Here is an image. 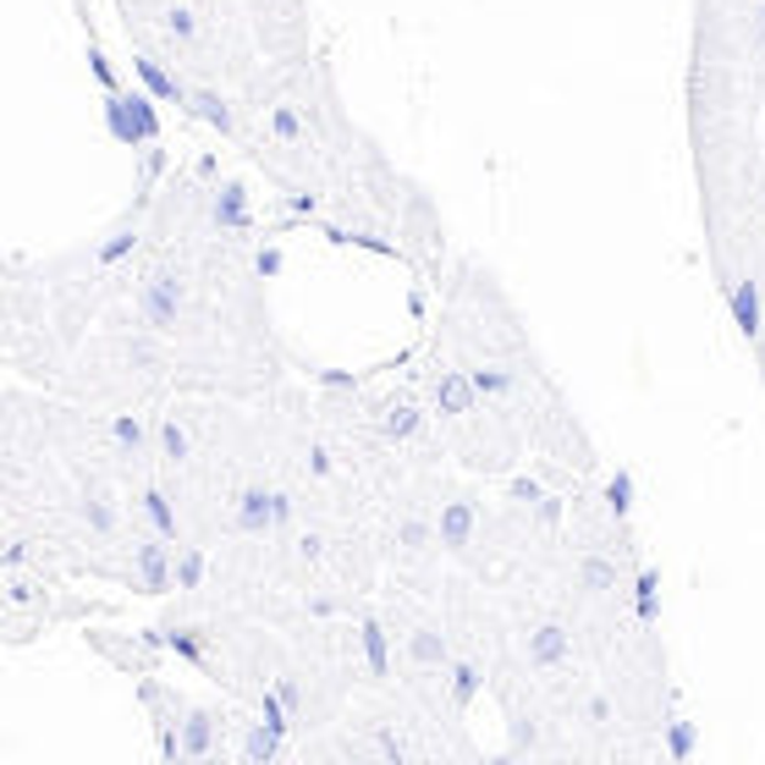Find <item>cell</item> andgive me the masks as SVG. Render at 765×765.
<instances>
[{"mask_svg": "<svg viewBox=\"0 0 765 765\" xmlns=\"http://www.w3.org/2000/svg\"><path fill=\"white\" fill-rule=\"evenodd\" d=\"M176 308H182V276L176 271H154L150 287H144V319H150L154 330H171Z\"/></svg>", "mask_w": 765, "mask_h": 765, "instance_id": "obj_1", "label": "cell"}, {"mask_svg": "<svg viewBox=\"0 0 765 765\" xmlns=\"http://www.w3.org/2000/svg\"><path fill=\"white\" fill-rule=\"evenodd\" d=\"M293 507H287V496H271V490H243L237 496V529L243 534H265L271 523H282Z\"/></svg>", "mask_w": 765, "mask_h": 765, "instance_id": "obj_2", "label": "cell"}, {"mask_svg": "<svg viewBox=\"0 0 765 765\" xmlns=\"http://www.w3.org/2000/svg\"><path fill=\"white\" fill-rule=\"evenodd\" d=\"M727 304H733V325H738V336H749V341H761L765 330V304H761V282H727Z\"/></svg>", "mask_w": 765, "mask_h": 765, "instance_id": "obj_3", "label": "cell"}, {"mask_svg": "<svg viewBox=\"0 0 765 765\" xmlns=\"http://www.w3.org/2000/svg\"><path fill=\"white\" fill-rule=\"evenodd\" d=\"M105 128H111V139H116V144H128V150L150 144V139H144V128H139L133 100H122V94H111V100H105Z\"/></svg>", "mask_w": 765, "mask_h": 765, "instance_id": "obj_4", "label": "cell"}, {"mask_svg": "<svg viewBox=\"0 0 765 765\" xmlns=\"http://www.w3.org/2000/svg\"><path fill=\"white\" fill-rule=\"evenodd\" d=\"M473 397H479V386L468 375H441V386H436V408L441 414H468Z\"/></svg>", "mask_w": 765, "mask_h": 765, "instance_id": "obj_5", "label": "cell"}, {"mask_svg": "<svg viewBox=\"0 0 765 765\" xmlns=\"http://www.w3.org/2000/svg\"><path fill=\"white\" fill-rule=\"evenodd\" d=\"M529 661H534V666H562V661H568V633H562V628H540V633L529 639Z\"/></svg>", "mask_w": 765, "mask_h": 765, "instance_id": "obj_6", "label": "cell"}, {"mask_svg": "<svg viewBox=\"0 0 765 765\" xmlns=\"http://www.w3.org/2000/svg\"><path fill=\"white\" fill-rule=\"evenodd\" d=\"M215 221H221L226 232H243V226H248V193H243L237 182H226V187H221V204H215Z\"/></svg>", "mask_w": 765, "mask_h": 765, "instance_id": "obj_7", "label": "cell"}, {"mask_svg": "<svg viewBox=\"0 0 765 765\" xmlns=\"http://www.w3.org/2000/svg\"><path fill=\"white\" fill-rule=\"evenodd\" d=\"M133 72H139L144 83H150V94H160V100H176V105L187 100V89H182V83H176L171 72H160V67L150 61V55H139V61H133Z\"/></svg>", "mask_w": 765, "mask_h": 765, "instance_id": "obj_8", "label": "cell"}, {"mask_svg": "<svg viewBox=\"0 0 765 765\" xmlns=\"http://www.w3.org/2000/svg\"><path fill=\"white\" fill-rule=\"evenodd\" d=\"M282 738H287V733H276L271 722H265V727H254V733H248V744H243V761H248V765L276 761V755H282Z\"/></svg>", "mask_w": 765, "mask_h": 765, "instance_id": "obj_9", "label": "cell"}, {"mask_svg": "<svg viewBox=\"0 0 765 765\" xmlns=\"http://www.w3.org/2000/svg\"><path fill=\"white\" fill-rule=\"evenodd\" d=\"M139 573H144V590L150 595L165 590V551H160V540H144L139 545Z\"/></svg>", "mask_w": 765, "mask_h": 765, "instance_id": "obj_10", "label": "cell"}, {"mask_svg": "<svg viewBox=\"0 0 765 765\" xmlns=\"http://www.w3.org/2000/svg\"><path fill=\"white\" fill-rule=\"evenodd\" d=\"M364 661H369V672H375V677H386L391 650H386V628H380V622H364Z\"/></svg>", "mask_w": 765, "mask_h": 765, "instance_id": "obj_11", "label": "cell"}, {"mask_svg": "<svg viewBox=\"0 0 765 765\" xmlns=\"http://www.w3.org/2000/svg\"><path fill=\"white\" fill-rule=\"evenodd\" d=\"M468 534H473V512L468 507H447L441 512V540L447 545H468Z\"/></svg>", "mask_w": 765, "mask_h": 765, "instance_id": "obj_12", "label": "cell"}, {"mask_svg": "<svg viewBox=\"0 0 765 765\" xmlns=\"http://www.w3.org/2000/svg\"><path fill=\"white\" fill-rule=\"evenodd\" d=\"M414 430H419V408H408V402H402V408H391V414H386V436H391V441H408Z\"/></svg>", "mask_w": 765, "mask_h": 765, "instance_id": "obj_13", "label": "cell"}, {"mask_svg": "<svg viewBox=\"0 0 765 765\" xmlns=\"http://www.w3.org/2000/svg\"><path fill=\"white\" fill-rule=\"evenodd\" d=\"M144 512H150V518H154V529H160L165 540L176 534V512L165 507V496H160V490H144Z\"/></svg>", "mask_w": 765, "mask_h": 765, "instance_id": "obj_14", "label": "cell"}, {"mask_svg": "<svg viewBox=\"0 0 765 765\" xmlns=\"http://www.w3.org/2000/svg\"><path fill=\"white\" fill-rule=\"evenodd\" d=\"M606 501H612L616 518H628V512H633V479H628V473H616L612 484H606Z\"/></svg>", "mask_w": 765, "mask_h": 765, "instance_id": "obj_15", "label": "cell"}, {"mask_svg": "<svg viewBox=\"0 0 765 765\" xmlns=\"http://www.w3.org/2000/svg\"><path fill=\"white\" fill-rule=\"evenodd\" d=\"M193 111H198V116H204V122H215V128H221V133H226V128H232V111H226V105H221V100H215V94H198V100H193Z\"/></svg>", "mask_w": 765, "mask_h": 765, "instance_id": "obj_16", "label": "cell"}, {"mask_svg": "<svg viewBox=\"0 0 765 765\" xmlns=\"http://www.w3.org/2000/svg\"><path fill=\"white\" fill-rule=\"evenodd\" d=\"M259 716H265L276 733H287V727H293V722H287V700H282V694H265V700H259Z\"/></svg>", "mask_w": 765, "mask_h": 765, "instance_id": "obj_17", "label": "cell"}, {"mask_svg": "<svg viewBox=\"0 0 765 765\" xmlns=\"http://www.w3.org/2000/svg\"><path fill=\"white\" fill-rule=\"evenodd\" d=\"M182 749H187V755H204V749H210V716H193V722H187V744H182Z\"/></svg>", "mask_w": 765, "mask_h": 765, "instance_id": "obj_18", "label": "cell"}, {"mask_svg": "<svg viewBox=\"0 0 765 765\" xmlns=\"http://www.w3.org/2000/svg\"><path fill=\"white\" fill-rule=\"evenodd\" d=\"M160 447H165V458H171V462L187 458V436H182L176 425H160Z\"/></svg>", "mask_w": 765, "mask_h": 765, "instance_id": "obj_19", "label": "cell"}, {"mask_svg": "<svg viewBox=\"0 0 765 765\" xmlns=\"http://www.w3.org/2000/svg\"><path fill=\"white\" fill-rule=\"evenodd\" d=\"M639 616L655 622V573H639Z\"/></svg>", "mask_w": 765, "mask_h": 765, "instance_id": "obj_20", "label": "cell"}, {"mask_svg": "<svg viewBox=\"0 0 765 765\" xmlns=\"http://www.w3.org/2000/svg\"><path fill=\"white\" fill-rule=\"evenodd\" d=\"M452 677H458V683H452V694H458V705H468V700L479 694V677H473V666H458Z\"/></svg>", "mask_w": 765, "mask_h": 765, "instance_id": "obj_21", "label": "cell"}, {"mask_svg": "<svg viewBox=\"0 0 765 765\" xmlns=\"http://www.w3.org/2000/svg\"><path fill=\"white\" fill-rule=\"evenodd\" d=\"M672 755H677V761H688V755H694V727H688V722H677V727H672Z\"/></svg>", "mask_w": 765, "mask_h": 765, "instance_id": "obj_22", "label": "cell"}, {"mask_svg": "<svg viewBox=\"0 0 765 765\" xmlns=\"http://www.w3.org/2000/svg\"><path fill=\"white\" fill-rule=\"evenodd\" d=\"M271 128H276V139H287V144H293V139H298V133H304V128H298V116H293V111H276V116H271Z\"/></svg>", "mask_w": 765, "mask_h": 765, "instance_id": "obj_23", "label": "cell"}, {"mask_svg": "<svg viewBox=\"0 0 765 765\" xmlns=\"http://www.w3.org/2000/svg\"><path fill=\"white\" fill-rule=\"evenodd\" d=\"M133 111H139V128H144V139H160V122H154V111H150V100H139V94H133Z\"/></svg>", "mask_w": 765, "mask_h": 765, "instance_id": "obj_24", "label": "cell"}, {"mask_svg": "<svg viewBox=\"0 0 765 765\" xmlns=\"http://www.w3.org/2000/svg\"><path fill=\"white\" fill-rule=\"evenodd\" d=\"M473 386H479V391H490V397H496V391H507V386H512V380H507V375H496V369H479V375H473Z\"/></svg>", "mask_w": 765, "mask_h": 765, "instance_id": "obj_25", "label": "cell"}, {"mask_svg": "<svg viewBox=\"0 0 765 765\" xmlns=\"http://www.w3.org/2000/svg\"><path fill=\"white\" fill-rule=\"evenodd\" d=\"M165 28H171V33H176V39H193V33H198V28H193V17H187V11H171V17H165Z\"/></svg>", "mask_w": 765, "mask_h": 765, "instance_id": "obj_26", "label": "cell"}, {"mask_svg": "<svg viewBox=\"0 0 765 765\" xmlns=\"http://www.w3.org/2000/svg\"><path fill=\"white\" fill-rule=\"evenodd\" d=\"M111 430H116V441H128V447H139V441H144V430H139V419H116Z\"/></svg>", "mask_w": 765, "mask_h": 765, "instance_id": "obj_27", "label": "cell"}, {"mask_svg": "<svg viewBox=\"0 0 765 765\" xmlns=\"http://www.w3.org/2000/svg\"><path fill=\"white\" fill-rule=\"evenodd\" d=\"M171 650L187 655V661H198V639H193V633H171Z\"/></svg>", "mask_w": 765, "mask_h": 765, "instance_id": "obj_28", "label": "cell"}, {"mask_svg": "<svg viewBox=\"0 0 765 765\" xmlns=\"http://www.w3.org/2000/svg\"><path fill=\"white\" fill-rule=\"evenodd\" d=\"M414 655H419V661H441V644H436L430 633H419V639H414Z\"/></svg>", "mask_w": 765, "mask_h": 765, "instance_id": "obj_29", "label": "cell"}, {"mask_svg": "<svg viewBox=\"0 0 765 765\" xmlns=\"http://www.w3.org/2000/svg\"><path fill=\"white\" fill-rule=\"evenodd\" d=\"M204 579V557H182V584H198Z\"/></svg>", "mask_w": 765, "mask_h": 765, "instance_id": "obj_30", "label": "cell"}, {"mask_svg": "<svg viewBox=\"0 0 765 765\" xmlns=\"http://www.w3.org/2000/svg\"><path fill=\"white\" fill-rule=\"evenodd\" d=\"M584 579L601 590V584H612V568H606V562H584Z\"/></svg>", "mask_w": 765, "mask_h": 765, "instance_id": "obj_31", "label": "cell"}, {"mask_svg": "<svg viewBox=\"0 0 765 765\" xmlns=\"http://www.w3.org/2000/svg\"><path fill=\"white\" fill-rule=\"evenodd\" d=\"M128 248H133V237H116V243H105V254H100V259H105V265H116Z\"/></svg>", "mask_w": 765, "mask_h": 765, "instance_id": "obj_32", "label": "cell"}, {"mask_svg": "<svg viewBox=\"0 0 765 765\" xmlns=\"http://www.w3.org/2000/svg\"><path fill=\"white\" fill-rule=\"evenodd\" d=\"M83 512H89V523H94V529H111V512H105V507H100V501H89V507H83Z\"/></svg>", "mask_w": 765, "mask_h": 765, "instance_id": "obj_33", "label": "cell"}, {"mask_svg": "<svg viewBox=\"0 0 765 765\" xmlns=\"http://www.w3.org/2000/svg\"><path fill=\"white\" fill-rule=\"evenodd\" d=\"M276 271H282V254H276V248H271V254H259V276H276Z\"/></svg>", "mask_w": 765, "mask_h": 765, "instance_id": "obj_34", "label": "cell"}]
</instances>
